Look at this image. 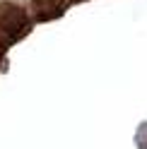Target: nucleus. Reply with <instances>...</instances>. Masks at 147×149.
<instances>
[{
    "instance_id": "obj_1",
    "label": "nucleus",
    "mask_w": 147,
    "mask_h": 149,
    "mask_svg": "<svg viewBox=\"0 0 147 149\" xmlns=\"http://www.w3.org/2000/svg\"><path fill=\"white\" fill-rule=\"evenodd\" d=\"M34 7L36 12H39V17H56L63 7H65V0H34Z\"/></svg>"
}]
</instances>
